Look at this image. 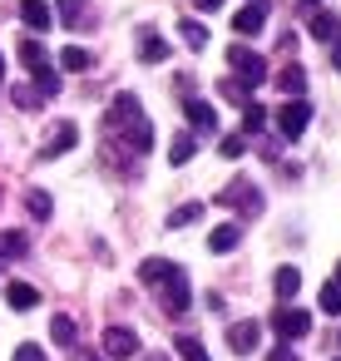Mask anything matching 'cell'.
<instances>
[{
  "label": "cell",
  "instance_id": "cell-1",
  "mask_svg": "<svg viewBox=\"0 0 341 361\" xmlns=\"http://www.w3.org/2000/svg\"><path fill=\"white\" fill-rule=\"evenodd\" d=\"M109 119L129 134V144H134L139 154H149V149H154V124H149V114H144L139 94H119V99H114V109H109Z\"/></svg>",
  "mask_w": 341,
  "mask_h": 361
},
{
  "label": "cell",
  "instance_id": "cell-2",
  "mask_svg": "<svg viewBox=\"0 0 341 361\" xmlns=\"http://www.w3.org/2000/svg\"><path fill=\"white\" fill-rule=\"evenodd\" d=\"M228 65H232V75H237V80H242L247 90H252V85H262V75H267L262 55H257V50H247L242 40H237V45L228 50Z\"/></svg>",
  "mask_w": 341,
  "mask_h": 361
},
{
  "label": "cell",
  "instance_id": "cell-3",
  "mask_svg": "<svg viewBox=\"0 0 341 361\" xmlns=\"http://www.w3.org/2000/svg\"><path fill=\"white\" fill-rule=\"evenodd\" d=\"M272 331H277L282 341H302V336L311 331V312H302V307H282V302H277V312H272Z\"/></svg>",
  "mask_w": 341,
  "mask_h": 361
},
{
  "label": "cell",
  "instance_id": "cell-4",
  "mask_svg": "<svg viewBox=\"0 0 341 361\" xmlns=\"http://www.w3.org/2000/svg\"><path fill=\"white\" fill-rule=\"evenodd\" d=\"M306 124H311V104H306V99H287V104L277 109V134H282V139H302Z\"/></svg>",
  "mask_w": 341,
  "mask_h": 361
},
{
  "label": "cell",
  "instance_id": "cell-5",
  "mask_svg": "<svg viewBox=\"0 0 341 361\" xmlns=\"http://www.w3.org/2000/svg\"><path fill=\"white\" fill-rule=\"evenodd\" d=\"M159 282H168V297L159 292V302H168V312H188V307H193V287H188V272H183L178 262H173Z\"/></svg>",
  "mask_w": 341,
  "mask_h": 361
},
{
  "label": "cell",
  "instance_id": "cell-6",
  "mask_svg": "<svg viewBox=\"0 0 341 361\" xmlns=\"http://www.w3.org/2000/svg\"><path fill=\"white\" fill-rule=\"evenodd\" d=\"M104 351H109L114 361L144 356V346H139V331H129V326H104Z\"/></svg>",
  "mask_w": 341,
  "mask_h": 361
},
{
  "label": "cell",
  "instance_id": "cell-7",
  "mask_svg": "<svg viewBox=\"0 0 341 361\" xmlns=\"http://www.w3.org/2000/svg\"><path fill=\"white\" fill-rule=\"evenodd\" d=\"M257 341H262V326H257V322H232V326H228V346H232L237 356L257 351Z\"/></svg>",
  "mask_w": 341,
  "mask_h": 361
},
{
  "label": "cell",
  "instance_id": "cell-8",
  "mask_svg": "<svg viewBox=\"0 0 341 361\" xmlns=\"http://www.w3.org/2000/svg\"><path fill=\"white\" fill-rule=\"evenodd\" d=\"M262 25H267V6H262V0H247V6L232 16V30L237 35H257Z\"/></svg>",
  "mask_w": 341,
  "mask_h": 361
},
{
  "label": "cell",
  "instance_id": "cell-9",
  "mask_svg": "<svg viewBox=\"0 0 341 361\" xmlns=\"http://www.w3.org/2000/svg\"><path fill=\"white\" fill-rule=\"evenodd\" d=\"M80 144V124H70V119H60L55 124V139L45 144V159H60V154H70Z\"/></svg>",
  "mask_w": 341,
  "mask_h": 361
},
{
  "label": "cell",
  "instance_id": "cell-10",
  "mask_svg": "<svg viewBox=\"0 0 341 361\" xmlns=\"http://www.w3.org/2000/svg\"><path fill=\"white\" fill-rule=\"evenodd\" d=\"M20 20L30 30H50L55 25V6H45V0H20Z\"/></svg>",
  "mask_w": 341,
  "mask_h": 361
},
{
  "label": "cell",
  "instance_id": "cell-11",
  "mask_svg": "<svg viewBox=\"0 0 341 361\" xmlns=\"http://www.w3.org/2000/svg\"><path fill=\"white\" fill-rule=\"evenodd\" d=\"M139 60H144V65H163V60H168V40H163L159 30H144V35H139Z\"/></svg>",
  "mask_w": 341,
  "mask_h": 361
},
{
  "label": "cell",
  "instance_id": "cell-12",
  "mask_svg": "<svg viewBox=\"0 0 341 361\" xmlns=\"http://www.w3.org/2000/svg\"><path fill=\"white\" fill-rule=\"evenodd\" d=\"M183 114H188V124L203 129V134L218 129V114H213V104H203V99H183Z\"/></svg>",
  "mask_w": 341,
  "mask_h": 361
},
{
  "label": "cell",
  "instance_id": "cell-13",
  "mask_svg": "<svg viewBox=\"0 0 341 361\" xmlns=\"http://www.w3.org/2000/svg\"><path fill=\"white\" fill-rule=\"evenodd\" d=\"M55 11H60V20H65L70 30H85V25L94 20V16H89V6H85V0H60V6H55Z\"/></svg>",
  "mask_w": 341,
  "mask_h": 361
},
{
  "label": "cell",
  "instance_id": "cell-14",
  "mask_svg": "<svg viewBox=\"0 0 341 361\" xmlns=\"http://www.w3.org/2000/svg\"><path fill=\"white\" fill-rule=\"evenodd\" d=\"M237 243H242V228H237V223H223V228H213V238H208L213 252H232Z\"/></svg>",
  "mask_w": 341,
  "mask_h": 361
},
{
  "label": "cell",
  "instance_id": "cell-15",
  "mask_svg": "<svg viewBox=\"0 0 341 361\" xmlns=\"http://www.w3.org/2000/svg\"><path fill=\"white\" fill-rule=\"evenodd\" d=\"M6 302H11L16 312H30V307L40 302V292H35L30 282H11V287H6Z\"/></svg>",
  "mask_w": 341,
  "mask_h": 361
},
{
  "label": "cell",
  "instance_id": "cell-16",
  "mask_svg": "<svg viewBox=\"0 0 341 361\" xmlns=\"http://www.w3.org/2000/svg\"><path fill=\"white\" fill-rule=\"evenodd\" d=\"M89 65H94V55H89V50H80V45L60 50V70H70V75H85Z\"/></svg>",
  "mask_w": 341,
  "mask_h": 361
},
{
  "label": "cell",
  "instance_id": "cell-17",
  "mask_svg": "<svg viewBox=\"0 0 341 361\" xmlns=\"http://www.w3.org/2000/svg\"><path fill=\"white\" fill-rule=\"evenodd\" d=\"M277 90H282V94H292V99H302V90H306V75H302V65H287V70L277 75Z\"/></svg>",
  "mask_w": 341,
  "mask_h": 361
},
{
  "label": "cell",
  "instance_id": "cell-18",
  "mask_svg": "<svg viewBox=\"0 0 341 361\" xmlns=\"http://www.w3.org/2000/svg\"><path fill=\"white\" fill-rule=\"evenodd\" d=\"M25 247H30V238H25V233H16V228L0 233V262H6V257H25Z\"/></svg>",
  "mask_w": 341,
  "mask_h": 361
},
{
  "label": "cell",
  "instance_id": "cell-19",
  "mask_svg": "<svg viewBox=\"0 0 341 361\" xmlns=\"http://www.w3.org/2000/svg\"><path fill=\"white\" fill-rule=\"evenodd\" d=\"M193 154H198V139H193V134H178V139L168 144V164H178V169H183Z\"/></svg>",
  "mask_w": 341,
  "mask_h": 361
},
{
  "label": "cell",
  "instance_id": "cell-20",
  "mask_svg": "<svg viewBox=\"0 0 341 361\" xmlns=\"http://www.w3.org/2000/svg\"><path fill=\"white\" fill-rule=\"evenodd\" d=\"M272 287H277V297L287 302V297H297V287H302V272H297V267H277Z\"/></svg>",
  "mask_w": 341,
  "mask_h": 361
},
{
  "label": "cell",
  "instance_id": "cell-21",
  "mask_svg": "<svg viewBox=\"0 0 341 361\" xmlns=\"http://www.w3.org/2000/svg\"><path fill=\"white\" fill-rule=\"evenodd\" d=\"M50 341H55V346H75V341H80V331H75V322H70L65 312L50 322Z\"/></svg>",
  "mask_w": 341,
  "mask_h": 361
},
{
  "label": "cell",
  "instance_id": "cell-22",
  "mask_svg": "<svg viewBox=\"0 0 341 361\" xmlns=\"http://www.w3.org/2000/svg\"><path fill=\"white\" fill-rule=\"evenodd\" d=\"M25 208H30V218H40V223H45V218L55 213V198H50V193H40V188H30V193H25Z\"/></svg>",
  "mask_w": 341,
  "mask_h": 361
},
{
  "label": "cell",
  "instance_id": "cell-23",
  "mask_svg": "<svg viewBox=\"0 0 341 361\" xmlns=\"http://www.w3.org/2000/svg\"><path fill=\"white\" fill-rule=\"evenodd\" d=\"M178 35H183V45H188V50H203V45H208V25H198V20H183V25H178Z\"/></svg>",
  "mask_w": 341,
  "mask_h": 361
},
{
  "label": "cell",
  "instance_id": "cell-24",
  "mask_svg": "<svg viewBox=\"0 0 341 361\" xmlns=\"http://www.w3.org/2000/svg\"><path fill=\"white\" fill-rule=\"evenodd\" d=\"M30 75H35V90H40L45 99H55V94H60V75H55L50 65H40V70H30Z\"/></svg>",
  "mask_w": 341,
  "mask_h": 361
},
{
  "label": "cell",
  "instance_id": "cell-25",
  "mask_svg": "<svg viewBox=\"0 0 341 361\" xmlns=\"http://www.w3.org/2000/svg\"><path fill=\"white\" fill-rule=\"evenodd\" d=\"M173 346H178V356H183V361H213V356H208V346H203L198 336H178Z\"/></svg>",
  "mask_w": 341,
  "mask_h": 361
},
{
  "label": "cell",
  "instance_id": "cell-26",
  "mask_svg": "<svg viewBox=\"0 0 341 361\" xmlns=\"http://www.w3.org/2000/svg\"><path fill=\"white\" fill-rule=\"evenodd\" d=\"M11 99H16L20 109H40V104H45V94H40L35 85H16V90H11Z\"/></svg>",
  "mask_w": 341,
  "mask_h": 361
},
{
  "label": "cell",
  "instance_id": "cell-27",
  "mask_svg": "<svg viewBox=\"0 0 341 361\" xmlns=\"http://www.w3.org/2000/svg\"><path fill=\"white\" fill-rule=\"evenodd\" d=\"M306 30H311V40H331V35H336L341 25H336V20H331V16L321 11V16H311V25H306Z\"/></svg>",
  "mask_w": 341,
  "mask_h": 361
},
{
  "label": "cell",
  "instance_id": "cell-28",
  "mask_svg": "<svg viewBox=\"0 0 341 361\" xmlns=\"http://www.w3.org/2000/svg\"><path fill=\"white\" fill-rule=\"evenodd\" d=\"M20 65H25V70H40V65H45L40 40H20Z\"/></svg>",
  "mask_w": 341,
  "mask_h": 361
},
{
  "label": "cell",
  "instance_id": "cell-29",
  "mask_svg": "<svg viewBox=\"0 0 341 361\" xmlns=\"http://www.w3.org/2000/svg\"><path fill=\"white\" fill-rule=\"evenodd\" d=\"M242 109H247V114H242V129H237V134H257V129H262V119H267V114H262V104H252V99H247Z\"/></svg>",
  "mask_w": 341,
  "mask_h": 361
},
{
  "label": "cell",
  "instance_id": "cell-30",
  "mask_svg": "<svg viewBox=\"0 0 341 361\" xmlns=\"http://www.w3.org/2000/svg\"><path fill=\"white\" fill-rule=\"evenodd\" d=\"M321 312L341 317V282H326V287H321Z\"/></svg>",
  "mask_w": 341,
  "mask_h": 361
},
{
  "label": "cell",
  "instance_id": "cell-31",
  "mask_svg": "<svg viewBox=\"0 0 341 361\" xmlns=\"http://www.w3.org/2000/svg\"><path fill=\"white\" fill-rule=\"evenodd\" d=\"M242 149H247V134H228V139L218 144V154H223V159H242Z\"/></svg>",
  "mask_w": 341,
  "mask_h": 361
},
{
  "label": "cell",
  "instance_id": "cell-32",
  "mask_svg": "<svg viewBox=\"0 0 341 361\" xmlns=\"http://www.w3.org/2000/svg\"><path fill=\"white\" fill-rule=\"evenodd\" d=\"M168 267H173V262H163V257H149V262H139V277H144V282H159Z\"/></svg>",
  "mask_w": 341,
  "mask_h": 361
},
{
  "label": "cell",
  "instance_id": "cell-33",
  "mask_svg": "<svg viewBox=\"0 0 341 361\" xmlns=\"http://www.w3.org/2000/svg\"><path fill=\"white\" fill-rule=\"evenodd\" d=\"M218 94H223V99H232V104H247V99H252V94H247V85H232V80H223V85H218Z\"/></svg>",
  "mask_w": 341,
  "mask_h": 361
},
{
  "label": "cell",
  "instance_id": "cell-34",
  "mask_svg": "<svg viewBox=\"0 0 341 361\" xmlns=\"http://www.w3.org/2000/svg\"><path fill=\"white\" fill-rule=\"evenodd\" d=\"M198 213H203V203H183V208H178V213L168 218V228H188V223H193Z\"/></svg>",
  "mask_w": 341,
  "mask_h": 361
},
{
  "label": "cell",
  "instance_id": "cell-35",
  "mask_svg": "<svg viewBox=\"0 0 341 361\" xmlns=\"http://www.w3.org/2000/svg\"><path fill=\"white\" fill-rule=\"evenodd\" d=\"M16 361H45V346H35V341H20V346H16Z\"/></svg>",
  "mask_w": 341,
  "mask_h": 361
},
{
  "label": "cell",
  "instance_id": "cell-36",
  "mask_svg": "<svg viewBox=\"0 0 341 361\" xmlns=\"http://www.w3.org/2000/svg\"><path fill=\"white\" fill-rule=\"evenodd\" d=\"M331 65H336V70H341V30H336V35H331Z\"/></svg>",
  "mask_w": 341,
  "mask_h": 361
},
{
  "label": "cell",
  "instance_id": "cell-37",
  "mask_svg": "<svg viewBox=\"0 0 341 361\" xmlns=\"http://www.w3.org/2000/svg\"><path fill=\"white\" fill-rule=\"evenodd\" d=\"M267 361H297V351H292V346H277V351H272Z\"/></svg>",
  "mask_w": 341,
  "mask_h": 361
},
{
  "label": "cell",
  "instance_id": "cell-38",
  "mask_svg": "<svg viewBox=\"0 0 341 361\" xmlns=\"http://www.w3.org/2000/svg\"><path fill=\"white\" fill-rule=\"evenodd\" d=\"M223 0H193V11H218Z\"/></svg>",
  "mask_w": 341,
  "mask_h": 361
},
{
  "label": "cell",
  "instance_id": "cell-39",
  "mask_svg": "<svg viewBox=\"0 0 341 361\" xmlns=\"http://www.w3.org/2000/svg\"><path fill=\"white\" fill-rule=\"evenodd\" d=\"M144 361H173V356H168V351H149Z\"/></svg>",
  "mask_w": 341,
  "mask_h": 361
},
{
  "label": "cell",
  "instance_id": "cell-40",
  "mask_svg": "<svg viewBox=\"0 0 341 361\" xmlns=\"http://www.w3.org/2000/svg\"><path fill=\"white\" fill-rule=\"evenodd\" d=\"M0 80H6V55H0Z\"/></svg>",
  "mask_w": 341,
  "mask_h": 361
},
{
  "label": "cell",
  "instance_id": "cell-41",
  "mask_svg": "<svg viewBox=\"0 0 341 361\" xmlns=\"http://www.w3.org/2000/svg\"><path fill=\"white\" fill-rule=\"evenodd\" d=\"M336 282H341V267H336Z\"/></svg>",
  "mask_w": 341,
  "mask_h": 361
},
{
  "label": "cell",
  "instance_id": "cell-42",
  "mask_svg": "<svg viewBox=\"0 0 341 361\" xmlns=\"http://www.w3.org/2000/svg\"><path fill=\"white\" fill-rule=\"evenodd\" d=\"M306 6H316V0H306Z\"/></svg>",
  "mask_w": 341,
  "mask_h": 361
},
{
  "label": "cell",
  "instance_id": "cell-43",
  "mask_svg": "<svg viewBox=\"0 0 341 361\" xmlns=\"http://www.w3.org/2000/svg\"><path fill=\"white\" fill-rule=\"evenodd\" d=\"M336 361H341V356H336Z\"/></svg>",
  "mask_w": 341,
  "mask_h": 361
}]
</instances>
